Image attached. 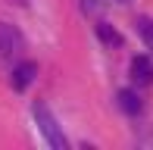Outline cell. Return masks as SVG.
I'll return each instance as SVG.
<instances>
[{
    "label": "cell",
    "instance_id": "6",
    "mask_svg": "<svg viewBox=\"0 0 153 150\" xmlns=\"http://www.w3.org/2000/svg\"><path fill=\"white\" fill-rule=\"evenodd\" d=\"M119 106L128 116H137V113H141V100H137L134 91H119Z\"/></svg>",
    "mask_w": 153,
    "mask_h": 150
},
{
    "label": "cell",
    "instance_id": "3",
    "mask_svg": "<svg viewBox=\"0 0 153 150\" xmlns=\"http://www.w3.org/2000/svg\"><path fill=\"white\" fill-rule=\"evenodd\" d=\"M34 75H38V66L34 63H19L16 69H13V88H16V91H25L34 81Z\"/></svg>",
    "mask_w": 153,
    "mask_h": 150
},
{
    "label": "cell",
    "instance_id": "8",
    "mask_svg": "<svg viewBox=\"0 0 153 150\" xmlns=\"http://www.w3.org/2000/svg\"><path fill=\"white\" fill-rule=\"evenodd\" d=\"M94 3H97V0H85V6H94Z\"/></svg>",
    "mask_w": 153,
    "mask_h": 150
},
{
    "label": "cell",
    "instance_id": "5",
    "mask_svg": "<svg viewBox=\"0 0 153 150\" xmlns=\"http://www.w3.org/2000/svg\"><path fill=\"white\" fill-rule=\"evenodd\" d=\"M97 38H100L103 44H109V47H122V35L109 22H100V25H97Z\"/></svg>",
    "mask_w": 153,
    "mask_h": 150
},
{
    "label": "cell",
    "instance_id": "4",
    "mask_svg": "<svg viewBox=\"0 0 153 150\" xmlns=\"http://www.w3.org/2000/svg\"><path fill=\"white\" fill-rule=\"evenodd\" d=\"M131 75H134V81H141V85L153 81V63H150V56H134V59H131Z\"/></svg>",
    "mask_w": 153,
    "mask_h": 150
},
{
    "label": "cell",
    "instance_id": "1",
    "mask_svg": "<svg viewBox=\"0 0 153 150\" xmlns=\"http://www.w3.org/2000/svg\"><path fill=\"white\" fill-rule=\"evenodd\" d=\"M34 122H38V128H41V134L47 138V144L50 147H56V150H66L69 147V141H66V134H62V128H59V122L53 119V113L47 110L44 103H34Z\"/></svg>",
    "mask_w": 153,
    "mask_h": 150
},
{
    "label": "cell",
    "instance_id": "7",
    "mask_svg": "<svg viewBox=\"0 0 153 150\" xmlns=\"http://www.w3.org/2000/svg\"><path fill=\"white\" fill-rule=\"evenodd\" d=\"M137 31L147 44H153V19H137Z\"/></svg>",
    "mask_w": 153,
    "mask_h": 150
},
{
    "label": "cell",
    "instance_id": "2",
    "mask_svg": "<svg viewBox=\"0 0 153 150\" xmlns=\"http://www.w3.org/2000/svg\"><path fill=\"white\" fill-rule=\"evenodd\" d=\"M22 50V35H19L16 25L0 22V59H13Z\"/></svg>",
    "mask_w": 153,
    "mask_h": 150
}]
</instances>
